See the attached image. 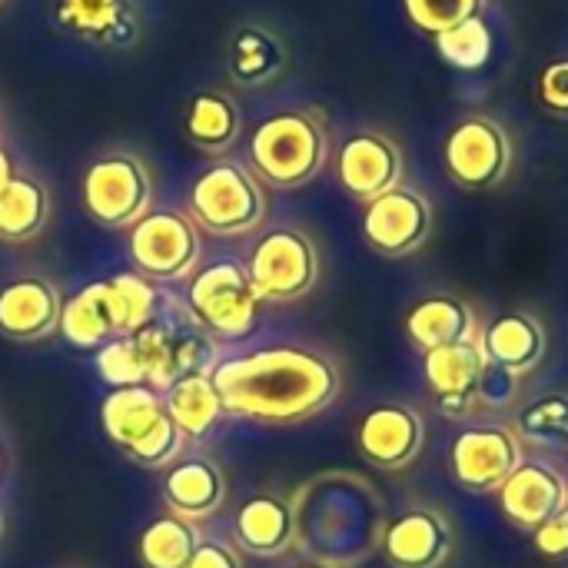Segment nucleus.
I'll use <instances>...</instances> for the list:
<instances>
[{
    "mask_svg": "<svg viewBox=\"0 0 568 568\" xmlns=\"http://www.w3.org/2000/svg\"><path fill=\"white\" fill-rule=\"evenodd\" d=\"M93 363H97L100 379L110 389H120V386H146V369H143V356H140V346H136L133 333L103 343L97 349Z\"/></svg>",
    "mask_w": 568,
    "mask_h": 568,
    "instance_id": "obj_31",
    "label": "nucleus"
},
{
    "mask_svg": "<svg viewBox=\"0 0 568 568\" xmlns=\"http://www.w3.org/2000/svg\"><path fill=\"white\" fill-rule=\"evenodd\" d=\"M50 220V193L30 173H13L0 190V240L27 243Z\"/></svg>",
    "mask_w": 568,
    "mask_h": 568,
    "instance_id": "obj_25",
    "label": "nucleus"
},
{
    "mask_svg": "<svg viewBox=\"0 0 568 568\" xmlns=\"http://www.w3.org/2000/svg\"><path fill=\"white\" fill-rule=\"evenodd\" d=\"M263 306L246 266L236 260H216L190 276L186 316L210 339H246L256 329Z\"/></svg>",
    "mask_w": 568,
    "mask_h": 568,
    "instance_id": "obj_5",
    "label": "nucleus"
},
{
    "mask_svg": "<svg viewBox=\"0 0 568 568\" xmlns=\"http://www.w3.org/2000/svg\"><path fill=\"white\" fill-rule=\"evenodd\" d=\"M243 266L263 303H296L320 283L316 243L296 226H276L260 236Z\"/></svg>",
    "mask_w": 568,
    "mask_h": 568,
    "instance_id": "obj_7",
    "label": "nucleus"
},
{
    "mask_svg": "<svg viewBox=\"0 0 568 568\" xmlns=\"http://www.w3.org/2000/svg\"><path fill=\"white\" fill-rule=\"evenodd\" d=\"M483 359L489 366H499L513 376H523L536 369L546 356V329L536 316L529 313H503L496 316L483 336L476 339Z\"/></svg>",
    "mask_w": 568,
    "mask_h": 568,
    "instance_id": "obj_22",
    "label": "nucleus"
},
{
    "mask_svg": "<svg viewBox=\"0 0 568 568\" xmlns=\"http://www.w3.org/2000/svg\"><path fill=\"white\" fill-rule=\"evenodd\" d=\"M433 230V206L413 186H393L363 210V236L379 256L416 253Z\"/></svg>",
    "mask_w": 568,
    "mask_h": 568,
    "instance_id": "obj_11",
    "label": "nucleus"
},
{
    "mask_svg": "<svg viewBox=\"0 0 568 568\" xmlns=\"http://www.w3.org/2000/svg\"><path fill=\"white\" fill-rule=\"evenodd\" d=\"M443 163L453 183L463 190H489L509 173L513 143L496 120L466 116L449 130L443 143Z\"/></svg>",
    "mask_w": 568,
    "mask_h": 568,
    "instance_id": "obj_10",
    "label": "nucleus"
},
{
    "mask_svg": "<svg viewBox=\"0 0 568 568\" xmlns=\"http://www.w3.org/2000/svg\"><path fill=\"white\" fill-rule=\"evenodd\" d=\"M519 436L539 446H568V393H546L519 413Z\"/></svg>",
    "mask_w": 568,
    "mask_h": 568,
    "instance_id": "obj_30",
    "label": "nucleus"
},
{
    "mask_svg": "<svg viewBox=\"0 0 568 568\" xmlns=\"http://www.w3.org/2000/svg\"><path fill=\"white\" fill-rule=\"evenodd\" d=\"M423 443H426L423 416L403 403L373 406L356 426L359 456L386 473H396L416 463V456L423 453Z\"/></svg>",
    "mask_w": 568,
    "mask_h": 568,
    "instance_id": "obj_13",
    "label": "nucleus"
},
{
    "mask_svg": "<svg viewBox=\"0 0 568 568\" xmlns=\"http://www.w3.org/2000/svg\"><path fill=\"white\" fill-rule=\"evenodd\" d=\"M293 568H336V566H326V562H303V566H293Z\"/></svg>",
    "mask_w": 568,
    "mask_h": 568,
    "instance_id": "obj_37",
    "label": "nucleus"
},
{
    "mask_svg": "<svg viewBox=\"0 0 568 568\" xmlns=\"http://www.w3.org/2000/svg\"><path fill=\"white\" fill-rule=\"evenodd\" d=\"M532 546L546 559H568V513L532 529Z\"/></svg>",
    "mask_w": 568,
    "mask_h": 568,
    "instance_id": "obj_35",
    "label": "nucleus"
},
{
    "mask_svg": "<svg viewBox=\"0 0 568 568\" xmlns=\"http://www.w3.org/2000/svg\"><path fill=\"white\" fill-rule=\"evenodd\" d=\"M163 310L160 283L133 273H116L83 286L77 296L63 300L60 336L77 349H100L116 336H130L153 323Z\"/></svg>",
    "mask_w": 568,
    "mask_h": 568,
    "instance_id": "obj_2",
    "label": "nucleus"
},
{
    "mask_svg": "<svg viewBox=\"0 0 568 568\" xmlns=\"http://www.w3.org/2000/svg\"><path fill=\"white\" fill-rule=\"evenodd\" d=\"M160 496L166 513L186 519V523H206L213 519L230 496L226 469L210 456H180L173 466L163 469Z\"/></svg>",
    "mask_w": 568,
    "mask_h": 568,
    "instance_id": "obj_14",
    "label": "nucleus"
},
{
    "mask_svg": "<svg viewBox=\"0 0 568 568\" xmlns=\"http://www.w3.org/2000/svg\"><path fill=\"white\" fill-rule=\"evenodd\" d=\"M233 536L240 552L256 559H280L296 546L293 506L273 493H256L236 509Z\"/></svg>",
    "mask_w": 568,
    "mask_h": 568,
    "instance_id": "obj_21",
    "label": "nucleus"
},
{
    "mask_svg": "<svg viewBox=\"0 0 568 568\" xmlns=\"http://www.w3.org/2000/svg\"><path fill=\"white\" fill-rule=\"evenodd\" d=\"M53 20L67 33L110 50H123L140 37L133 0H57Z\"/></svg>",
    "mask_w": 568,
    "mask_h": 568,
    "instance_id": "obj_20",
    "label": "nucleus"
},
{
    "mask_svg": "<svg viewBox=\"0 0 568 568\" xmlns=\"http://www.w3.org/2000/svg\"><path fill=\"white\" fill-rule=\"evenodd\" d=\"M213 383L226 416L263 426H296L329 409L343 389L339 366L306 346H266L220 359Z\"/></svg>",
    "mask_w": 568,
    "mask_h": 568,
    "instance_id": "obj_1",
    "label": "nucleus"
},
{
    "mask_svg": "<svg viewBox=\"0 0 568 568\" xmlns=\"http://www.w3.org/2000/svg\"><path fill=\"white\" fill-rule=\"evenodd\" d=\"M409 20L423 30V33H446L473 17L483 13L486 0H403Z\"/></svg>",
    "mask_w": 568,
    "mask_h": 568,
    "instance_id": "obj_32",
    "label": "nucleus"
},
{
    "mask_svg": "<svg viewBox=\"0 0 568 568\" xmlns=\"http://www.w3.org/2000/svg\"><path fill=\"white\" fill-rule=\"evenodd\" d=\"M379 546L393 568H443L453 552V526L436 509H406L383 529Z\"/></svg>",
    "mask_w": 568,
    "mask_h": 568,
    "instance_id": "obj_18",
    "label": "nucleus"
},
{
    "mask_svg": "<svg viewBox=\"0 0 568 568\" xmlns=\"http://www.w3.org/2000/svg\"><path fill=\"white\" fill-rule=\"evenodd\" d=\"M200 542H203V532L196 523L163 513L140 532L136 559L143 568H186Z\"/></svg>",
    "mask_w": 568,
    "mask_h": 568,
    "instance_id": "obj_27",
    "label": "nucleus"
},
{
    "mask_svg": "<svg viewBox=\"0 0 568 568\" xmlns=\"http://www.w3.org/2000/svg\"><path fill=\"white\" fill-rule=\"evenodd\" d=\"M186 568H246L243 552L236 549V542L226 539H203L193 552V559Z\"/></svg>",
    "mask_w": 568,
    "mask_h": 568,
    "instance_id": "obj_34",
    "label": "nucleus"
},
{
    "mask_svg": "<svg viewBox=\"0 0 568 568\" xmlns=\"http://www.w3.org/2000/svg\"><path fill=\"white\" fill-rule=\"evenodd\" d=\"M63 296L47 276H17L0 290V336L40 343L60 333Z\"/></svg>",
    "mask_w": 568,
    "mask_h": 568,
    "instance_id": "obj_15",
    "label": "nucleus"
},
{
    "mask_svg": "<svg viewBox=\"0 0 568 568\" xmlns=\"http://www.w3.org/2000/svg\"><path fill=\"white\" fill-rule=\"evenodd\" d=\"M203 253L200 226L180 210H150L130 226L133 270L153 283H180L196 273Z\"/></svg>",
    "mask_w": 568,
    "mask_h": 568,
    "instance_id": "obj_8",
    "label": "nucleus"
},
{
    "mask_svg": "<svg viewBox=\"0 0 568 568\" xmlns=\"http://www.w3.org/2000/svg\"><path fill=\"white\" fill-rule=\"evenodd\" d=\"M0 3H3V0H0Z\"/></svg>",
    "mask_w": 568,
    "mask_h": 568,
    "instance_id": "obj_40",
    "label": "nucleus"
},
{
    "mask_svg": "<svg viewBox=\"0 0 568 568\" xmlns=\"http://www.w3.org/2000/svg\"><path fill=\"white\" fill-rule=\"evenodd\" d=\"M0 473H3V456H0Z\"/></svg>",
    "mask_w": 568,
    "mask_h": 568,
    "instance_id": "obj_39",
    "label": "nucleus"
},
{
    "mask_svg": "<svg viewBox=\"0 0 568 568\" xmlns=\"http://www.w3.org/2000/svg\"><path fill=\"white\" fill-rule=\"evenodd\" d=\"M326 130L313 113L286 110L263 120L250 136V163L260 180L296 190L306 186L326 163Z\"/></svg>",
    "mask_w": 568,
    "mask_h": 568,
    "instance_id": "obj_4",
    "label": "nucleus"
},
{
    "mask_svg": "<svg viewBox=\"0 0 568 568\" xmlns=\"http://www.w3.org/2000/svg\"><path fill=\"white\" fill-rule=\"evenodd\" d=\"M436 50H439L443 60H449L459 70H479L493 57V30H489V23L479 13V17H473V20L439 33L436 37Z\"/></svg>",
    "mask_w": 568,
    "mask_h": 568,
    "instance_id": "obj_29",
    "label": "nucleus"
},
{
    "mask_svg": "<svg viewBox=\"0 0 568 568\" xmlns=\"http://www.w3.org/2000/svg\"><path fill=\"white\" fill-rule=\"evenodd\" d=\"M240 106L220 90H200L186 103V136L206 153H226L240 140Z\"/></svg>",
    "mask_w": 568,
    "mask_h": 568,
    "instance_id": "obj_26",
    "label": "nucleus"
},
{
    "mask_svg": "<svg viewBox=\"0 0 568 568\" xmlns=\"http://www.w3.org/2000/svg\"><path fill=\"white\" fill-rule=\"evenodd\" d=\"M106 439L140 469H166L186 453V436L170 419L163 393L153 386H120L100 403Z\"/></svg>",
    "mask_w": 568,
    "mask_h": 568,
    "instance_id": "obj_3",
    "label": "nucleus"
},
{
    "mask_svg": "<svg viewBox=\"0 0 568 568\" xmlns=\"http://www.w3.org/2000/svg\"><path fill=\"white\" fill-rule=\"evenodd\" d=\"M13 176V163H10V153L0 146V190L7 186V180Z\"/></svg>",
    "mask_w": 568,
    "mask_h": 568,
    "instance_id": "obj_36",
    "label": "nucleus"
},
{
    "mask_svg": "<svg viewBox=\"0 0 568 568\" xmlns=\"http://www.w3.org/2000/svg\"><path fill=\"white\" fill-rule=\"evenodd\" d=\"M519 463L523 443L509 426H473L459 433L449 449L453 479L466 493H496Z\"/></svg>",
    "mask_w": 568,
    "mask_h": 568,
    "instance_id": "obj_12",
    "label": "nucleus"
},
{
    "mask_svg": "<svg viewBox=\"0 0 568 568\" xmlns=\"http://www.w3.org/2000/svg\"><path fill=\"white\" fill-rule=\"evenodd\" d=\"M266 190L253 170L236 160H220L203 170L190 190V220L213 236H250L266 220Z\"/></svg>",
    "mask_w": 568,
    "mask_h": 568,
    "instance_id": "obj_6",
    "label": "nucleus"
},
{
    "mask_svg": "<svg viewBox=\"0 0 568 568\" xmlns=\"http://www.w3.org/2000/svg\"><path fill=\"white\" fill-rule=\"evenodd\" d=\"M0 536H3V509H0Z\"/></svg>",
    "mask_w": 568,
    "mask_h": 568,
    "instance_id": "obj_38",
    "label": "nucleus"
},
{
    "mask_svg": "<svg viewBox=\"0 0 568 568\" xmlns=\"http://www.w3.org/2000/svg\"><path fill=\"white\" fill-rule=\"evenodd\" d=\"M423 376L429 393L439 399L446 416H466L476 406L479 396V379L486 369V359L476 346V339L469 343H453V346H439L423 353Z\"/></svg>",
    "mask_w": 568,
    "mask_h": 568,
    "instance_id": "obj_19",
    "label": "nucleus"
},
{
    "mask_svg": "<svg viewBox=\"0 0 568 568\" xmlns=\"http://www.w3.org/2000/svg\"><path fill=\"white\" fill-rule=\"evenodd\" d=\"M286 70V50L280 37L263 27H240L230 40V73L246 87L276 80Z\"/></svg>",
    "mask_w": 568,
    "mask_h": 568,
    "instance_id": "obj_28",
    "label": "nucleus"
},
{
    "mask_svg": "<svg viewBox=\"0 0 568 568\" xmlns=\"http://www.w3.org/2000/svg\"><path fill=\"white\" fill-rule=\"evenodd\" d=\"M406 336L423 353L453 346V343H469V339H476V316H473L469 303H463L459 296L436 293V296L419 300L406 313Z\"/></svg>",
    "mask_w": 568,
    "mask_h": 568,
    "instance_id": "obj_23",
    "label": "nucleus"
},
{
    "mask_svg": "<svg viewBox=\"0 0 568 568\" xmlns=\"http://www.w3.org/2000/svg\"><path fill=\"white\" fill-rule=\"evenodd\" d=\"M539 100L549 113L568 116V57L552 60L542 73H539Z\"/></svg>",
    "mask_w": 568,
    "mask_h": 568,
    "instance_id": "obj_33",
    "label": "nucleus"
},
{
    "mask_svg": "<svg viewBox=\"0 0 568 568\" xmlns=\"http://www.w3.org/2000/svg\"><path fill=\"white\" fill-rule=\"evenodd\" d=\"M506 519L519 529H536L568 513V483L546 463H519L496 489Z\"/></svg>",
    "mask_w": 568,
    "mask_h": 568,
    "instance_id": "obj_17",
    "label": "nucleus"
},
{
    "mask_svg": "<svg viewBox=\"0 0 568 568\" xmlns=\"http://www.w3.org/2000/svg\"><path fill=\"white\" fill-rule=\"evenodd\" d=\"M336 173H339V183L349 196L369 203V200L383 196L386 190L399 186L403 153L389 136L363 130L339 146Z\"/></svg>",
    "mask_w": 568,
    "mask_h": 568,
    "instance_id": "obj_16",
    "label": "nucleus"
},
{
    "mask_svg": "<svg viewBox=\"0 0 568 568\" xmlns=\"http://www.w3.org/2000/svg\"><path fill=\"white\" fill-rule=\"evenodd\" d=\"M153 176L133 153H106L83 173V206L106 230H130L150 213Z\"/></svg>",
    "mask_w": 568,
    "mask_h": 568,
    "instance_id": "obj_9",
    "label": "nucleus"
},
{
    "mask_svg": "<svg viewBox=\"0 0 568 568\" xmlns=\"http://www.w3.org/2000/svg\"><path fill=\"white\" fill-rule=\"evenodd\" d=\"M163 406H166L170 419L180 426V433L186 436V443L206 439L226 416L223 396L210 373H193V376L176 379L163 393Z\"/></svg>",
    "mask_w": 568,
    "mask_h": 568,
    "instance_id": "obj_24",
    "label": "nucleus"
}]
</instances>
